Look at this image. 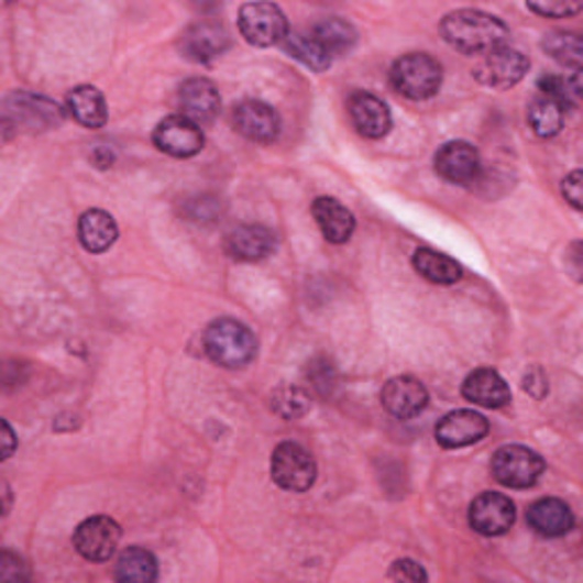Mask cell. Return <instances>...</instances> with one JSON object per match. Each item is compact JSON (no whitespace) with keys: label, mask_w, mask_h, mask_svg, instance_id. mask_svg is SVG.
I'll list each match as a JSON object with an SVG mask.
<instances>
[{"label":"cell","mask_w":583,"mask_h":583,"mask_svg":"<svg viewBox=\"0 0 583 583\" xmlns=\"http://www.w3.org/2000/svg\"><path fill=\"white\" fill-rule=\"evenodd\" d=\"M442 37L461 53L485 55L506 46L508 28L497 16L481 10H459L442 19Z\"/></svg>","instance_id":"6da1fadb"},{"label":"cell","mask_w":583,"mask_h":583,"mask_svg":"<svg viewBox=\"0 0 583 583\" xmlns=\"http://www.w3.org/2000/svg\"><path fill=\"white\" fill-rule=\"evenodd\" d=\"M208 359L226 370H240L255 359L257 342L249 327L238 319H217L204 333Z\"/></svg>","instance_id":"7a4b0ae2"},{"label":"cell","mask_w":583,"mask_h":583,"mask_svg":"<svg viewBox=\"0 0 583 583\" xmlns=\"http://www.w3.org/2000/svg\"><path fill=\"white\" fill-rule=\"evenodd\" d=\"M391 82L406 99L427 101L442 85V67L427 53H408L393 64Z\"/></svg>","instance_id":"3957f363"},{"label":"cell","mask_w":583,"mask_h":583,"mask_svg":"<svg viewBox=\"0 0 583 583\" xmlns=\"http://www.w3.org/2000/svg\"><path fill=\"white\" fill-rule=\"evenodd\" d=\"M493 476L506 488L525 491L538 483L544 472V461L540 453L522 444H506L495 451L491 463Z\"/></svg>","instance_id":"277c9868"},{"label":"cell","mask_w":583,"mask_h":583,"mask_svg":"<svg viewBox=\"0 0 583 583\" xmlns=\"http://www.w3.org/2000/svg\"><path fill=\"white\" fill-rule=\"evenodd\" d=\"M272 479L283 491L306 493L315 485L317 463L297 442H283L272 453Z\"/></svg>","instance_id":"5b68a950"},{"label":"cell","mask_w":583,"mask_h":583,"mask_svg":"<svg viewBox=\"0 0 583 583\" xmlns=\"http://www.w3.org/2000/svg\"><path fill=\"white\" fill-rule=\"evenodd\" d=\"M240 32L242 37L257 48H267L285 42L289 25L283 10L274 3H246L240 10Z\"/></svg>","instance_id":"8992f818"},{"label":"cell","mask_w":583,"mask_h":583,"mask_svg":"<svg viewBox=\"0 0 583 583\" xmlns=\"http://www.w3.org/2000/svg\"><path fill=\"white\" fill-rule=\"evenodd\" d=\"M119 540H121V529L108 515L87 517L74 534L76 552L94 563L110 561L117 552Z\"/></svg>","instance_id":"52a82bcc"},{"label":"cell","mask_w":583,"mask_h":583,"mask_svg":"<svg viewBox=\"0 0 583 583\" xmlns=\"http://www.w3.org/2000/svg\"><path fill=\"white\" fill-rule=\"evenodd\" d=\"M529 72V59L520 51L502 46L497 51L485 53L476 69L474 76L481 85L493 87V89H510L517 82H520Z\"/></svg>","instance_id":"ba28073f"},{"label":"cell","mask_w":583,"mask_h":583,"mask_svg":"<svg viewBox=\"0 0 583 583\" xmlns=\"http://www.w3.org/2000/svg\"><path fill=\"white\" fill-rule=\"evenodd\" d=\"M204 133L201 128L189 121L187 117H167L165 121H160L155 133H153V144L172 157H191L201 153L204 148Z\"/></svg>","instance_id":"9c48e42d"},{"label":"cell","mask_w":583,"mask_h":583,"mask_svg":"<svg viewBox=\"0 0 583 583\" xmlns=\"http://www.w3.org/2000/svg\"><path fill=\"white\" fill-rule=\"evenodd\" d=\"M515 525V504L502 493H483L470 506V527L481 536H504Z\"/></svg>","instance_id":"30bf717a"},{"label":"cell","mask_w":583,"mask_h":583,"mask_svg":"<svg viewBox=\"0 0 583 583\" xmlns=\"http://www.w3.org/2000/svg\"><path fill=\"white\" fill-rule=\"evenodd\" d=\"M491 425L481 413L474 410H453L444 415L436 427V440L444 449H461L474 444L488 436Z\"/></svg>","instance_id":"8fae6325"},{"label":"cell","mask_w":583,"mask_h":583,"mask_svg":"<svg viewBox=\"0 0 583 583\" xmlns=\"http://www.w3.org/2000/svg\"><path fill=\"white\" fill-rule=\"evenodd\" d=\"M381 402L391 415L410 419L429 406V393L425 383L415 376H395L383 385Z\"/></svg>","instance_id":"7c38bea8"},{"label":"cell","mask_w":583,"mask_h":583,"mask_svg":"<svg viewBox=\"0 0 583 583\" xmlns=\"http://www.w3.org/2000/svg\"><path fill=\"white\" fill-rule=\"evenodd\" d=\"M349 117L355 131L367 140H381L393 128V114L378 96L370 91H355L349 99Z\"/></svg>","instance_id":"4fadbf2b"},{"label":"cell","mask_w":583,"mask_h":583,"mask_svg":"<svg viewBox=\"0 0 583 583\" xmlns=\"http://www.w3.org/2000/svg\"><path fill=\"white\" fill-rule=\"evenodd\" d=\"M436 172L457 185H470L481 174V155L470 142H449L436 153Z\"/></svg>","instance_id":"5bb4252c"},{"label":"cell","mask_w":583,"mask_h":583,"mask_svg":"<svg viewBox=\"0 0 583 583\" xmlns=\"http://www.w3.org/2000/svg\"><path fill=\"white\" fill-rule=\"evenodd\" d=\"M180 46H183L185 57H189L191 62L208 64L229 51L231 37L223 25L212 23V21H201V23H194L185 32Z\"/></svg>","instance_id":"9a60e30c"},{"label":"cell","mask_w":583,"mask_h":583,"mask_svg":"<svg viewBox=\"0 0 583 583\" xmlns=\"http://www.w3.org/2000/svg\"><path fill=\"white\" fill-rule=\"evenodd\" d=\"M233 121L238 131L253 140V142H261V144H270L278 138L280 133V117L278 112L263 103V101H244L235 108L233 112Z\"/></svg>","instance_id":"2e32d148"},{"label":"cell","mask_w":583,"mask_h":583,"mask_svg":"<svg viewBox=\"0 0 583 583\" xmlns=\"http://www.w3.org/2000/svg\"><path fill=\"white\" fill-rule=\"evenodd\" d=\"M178 103L183 110V117L194 121L197 125L210 123L217 119L221 99H219V89L215 82L208 78H191L183 82L180 94H178Z\"/></svg>","instance_id":"e0dca14e"},{"label":"cell","mask_w":583,"mask_h":583,"mask_svg":"<svg viewBox=\"0 0 583 583\" xmlns=\"http://www.w3.org/2000/svg\"><path fill=\"white\" fill-rule=\"evenodd\" d=\"M274 249H276V235L270 229H265V226L257 223L238 226V229H233L229 238H226V251L242 263L265 261Z\"/></svg>","instance_id":"ac0fdd59"},{"label":"cell","mask_w":583,"mask_h":583,"mask_svg":"<svg viewBox=\"0 0 583 583\" xmlns=\"http://www.w3.org/2000/svg\"><path fill=\"white\" fill-rule=\"evenodd\" d=\"M463 397L483 408H504L510 404V387L495 370H474L463 381Z\"/></svg>","instance_id":"d6986e66"},{"label":"cell","mask_w":583,"mask_h":583,"mask_svg":"<svg viewBox=\"0 0 583 583\" xmlns=\"http://www.w3.org/2000/svg\"><path fill=\"white\" fill-rule=\"evenodd\" d=\"M527 522L538 536L559 538L574 527V515L563 499L542 497L529 506Z\"/></svg>","instance_id":"ffe728a7"},{"label":"cell","mask_w":583,"mask_h":583,"mask_svg":"<svg viewBox=\"0 0 583 583\" xmlns=\"http://www.w3.org/2000/svg\"><path fill=\"white\" fill-rule=\"evenodd\" d=\"M312 217L319 226L321 235L331 244H344L351 240L355 231V219L351 210H346L338 199L319 197L312 204Z\"/></svg>","instance_id":"44dd1931"},{"label":"cell","mask_w":583,"mask_h":583,"mask_svg":"<svg viewBox=\"0 0 583 583\" xmlns=\"http://www.w3.org/2000/svg\"><path fill=\"white\" fill-rule=\"evenodd\" d=\"M78 238L89 253H103L119 238L117 221L106 210H87L78 221Z\"/></svg>","instance_id":"7402d4cb"},{"label":"cell","mask_w":583,"mask_h":583,"mask_svg":"<svg viewBox=\"0 0 583 583\" xmlns=\"http://www.w3.org/2000/svg\"><path fill=\"white\" fill-rule=\"evenodd\" d=\"M67 110L80 125L89 128V131H96V128H103L108 123V106L103 94L91 85H82L69 91Z\"/></svg>","instance_id":"603a6c76"},{"label":"cell","mask_w":583,"mask_h":583,"mask_svg":"<svg viewBox=\"0 0 583 583\" xmlns=\"http://www.w3.org/2000/svg\"><path fill=\"white\" fill-rule=\"evenodd\" d=\"M413 267L419 276L436 285H453L463 276V267L457 261L433 249H417L413 255Z\"/></svg>","instance_id":"cb8c5ba5"},{"label":"cell","mask_w":583,"mask_h":583,"mask_svg":"<svg viewBox=\"0 0 583 583\" xmlns=\"http://www.w3.org/2000/svg\"><path fill=\"white\" fill-rule=\"evenodd\" d=\"M114 576L123 583H153L157 579V561L144 547H128L117 559Z\"/></svg>","instance_id":"d4e9b609"},{"label":"cell","mask_w":583,"mask_h":583,"mask_svg":"<svg viewBox=\"0 0 583 583\" xmlns=\"http://www.w3.org/2000/svg\"><path fill=\"white\" fill-rule=\"evenodd\" d=\"M310 32L315 35V40L323 46V51H327L333 59L338 55L349 53L353 48L355 40H359L353 25L342 21V19H323V21L315 23L310 28Z\"/></svg>","instance_id":"484cf974"},{"label":"cell","mask_w":583,"mask_h":583,"mask_svg":"<svg viewBox=\"0 0 583 583\" xmlns=\"http://www.w3.org/2000/svg\"><path fill=\"white\" fill-rule=\"evenodd\" d=\"M285 51L297 57L299 62H304L308 69H315V72H323L329 69L333 64V57L323 51V46L315 40V35L308 30H299V32H289V35L285 37Z\"/></svg>","instance_id":"4316f807"},{"label":"cell","mask_w":583,"mask_h":583,"mask_svg":"<svg viewBox=\"0 0 583 583\" xmlns=\"http://www.w3.org/2000/svg\"><path fill=\"white\" fill-rule=\"evenodd\" d=\"M12 103H16V119L25 121L30 128H53L62 123V110L40 96L16 94Z\"/></svg>","instance_id":"83f0119b"},{"label":"cell","mask_w":583,"mask_h":583,"mask_svg":"<svg viewBox=\"0 0 583 583\" xmlns=\"http://www.w3.org/2000/svg\"><path fill=\"white\" fill-rule=\"evenodd\" d=\"M563 112H565L563 106L540 94L529 108V123L534 128V133L540 138H554L563 128Z\"/></svg>","instance_id":"f1b7e54d"},{"label":"cell","mask_w":583,"mask_h":583,"mask_svg":"<svg viewBox=\"0 0 583 583\" xmlns=\"http://www.w3.org/2000/svg\"><path fill=\"white\" fill-rule=\"evenodd\" d=\"M542 48L557 62L565 64V67H574L579 72L583 59V44L574 32H552V35H544Z\"/></svg>","instance_id":"f546056e"},{"label":"cell","mask_w":583,"mask_h":583,"mask_svg":"<svg viewBox=\"0 0 583 583\" xmlns=\"http://www.w3.org/2000/svg\"><path fill=\"white\" fill-rule=\"evenodd\" d=\"M538 87H540L542 96H547V99L557 101L563 108H572L581 99L579 72L574 76H570V78H563V76H544V78L538 80Z\"/></svg>","instance_id":"4dcf8cb0"},{"label":"cell","mask_w":583,"mask_h":583,"mask_svg":"<svg viewBox=\"0 0 583 583\" xmlns=\"http://www.w3.org/2000/svg\"><path fill=\"white\" fill-rule=\"evenodd\" d=\"M308 406H310V397L301 391V387L283 385L272 395V408L278 415H283L285 419L304 415L308 410Z\"/></svg>","instance_id":"1f68e13d"},{"label":"cell","mask_w":583,"mask_h":583,"mask_svg":"<svg viewBox=\"0 0 583 583\" xmlns=\"http://www.w3.org/2000/svg\"><path fill=\"white\" fill-rule=\"evenodd\" d=\"M527 8L540 16L547 19H568L576 12H581V3H527Z\"/></svg>","instance_id":"d6a6232c"},{"label":"cell","mask_w":583,"mask_h":583,"mask_svg":"<svg viewBox=\"0 0 583 583\" xmlns=\"http://www.w3.org/2000/svg\"><path fill=\"white\" fill-rule=\"evenodd\" d=\"M387 576L395 579V581H427V579H429L427 572L422 570V565L415 563V561H410V559H402V561H397V563L393 565L391 574H387Z\"/></svg>","instance_id":"836d02e7"},{"label":"cell","mask_w":583,"mask_h":583,"mask_svg":"<svg viewBox=\"0 0 583 583\" xmlns=\"http://www.w3.org/2000/svg\"><path fill=\"white\" fill-rule=\"evenodd\" d=\"M581 180H583V176H581V172H572L565 180H563V197H565V201L574 208V210H581L583 208V191H581Z\"/></svg>","instance_id":"e575fe53"},{"label":"cell","mask_w":583,"mask_h":583,"mask_svg":"<svg viewBox=\"0 0 583 583\" xmlns=\"http://www.w3.org/2000/svg\"><path fill=\"white\" fill-rule=\"evenodd\" d=\"M536 385H540L542 391H547V378L542 376L540 370H534V372H529V374L525 376V391H527V393H534V387H536Z\"/></svg>","instance_id":"d590c367"},{"label":"cell","mask_w":583,"mask_h":583,"mask_svg":"<svg viewBox=\"0 0 583 583\" xmlns=\"http://www.w3.org/2000/svg\"><path fill=\"white\" fill-rule=\"evenodd\" d=\"M3 431H6V449H3V459H10L12 451H14V433L12 427L8 422H3Z\"/></svg>","instance_id":"8d00e7d4"}]
</instances>
